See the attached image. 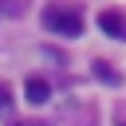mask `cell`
Returning a JSON list of instances; mask_svg holds the SVG:
<instances>
[{
  "label": "cell",
  "mask_w": 126,
  "mask_h": 126,
  "mask_svg": "<svg viewBox=\"0 0 126 126\" xmlns=\"http://www.w3.org/2000/svg\"><path fill=\"white\" fill-rule=\"evenodd\" d=\"M8 106H12V94H8V87H0V114H8Z\"/></svg>",
  "instance_id": "cell-5"
},
{
  "label": "cell",
  "mask_w": 126,
  "mask_h": 126,
  "mask_svg": "<svg viewBox=\"0 0 126 126\" xmlns=\"http://www.w3.org/2000/svg\"><path fill=\"white\" fill-rule=\"evenodd\" d=\"M43 28L51 35H63V39H75L83 35V16L75 8H63V4H47L43 8Z\"/></svg>",
  "instance_id": "cell-1"
},
{
  "label": "cell",
  "mask_w": 126,
  "mask_h": 126,
  "mask_svg": "<svg viewBox=\"0 0 126 126\" xmlns=\"http://www.w3.org/2000/svg\"><path fill=\"white\" fill-rule=\"evenodd\" d=\"M94 75H98V79H102V83H110V87H118V83H122V75H118V71H114V67H106V63H102V59H94Z\"/></svg>",
  "instance_id": "cell-4"
},
{
  "label": "cell",
  "mask_w": 126,
  "mask_h": 126,
  "mask_svg": "<svg viewBox=\"0 0 126 126\" xmlns=\"http://www.w3.org/2000/svg\"><path fill=\"white\" fill-rule=\"evenodd\" d=\"M24 98L28 102H47L51 98V87H47V79H39V75H28V83H24Z\"/></svg>",
  "instance_id": "cell-3"
},
{
  "label": "cell",
  "mask_w": 126,
  "mask_h": 126,
  "mask_svg": "<svg viewBox=\"0 0 126 126\" xmlns=\"http://www.w3.org/2000/svg\"><path fill=\"white\" fill-rule=\"evenodd\" d=\"M98 28H102L106 35H114V39H126V16L114 12V8H106V12L98 16Z\"/></svg>",
  "instance_id": "cell-2"
}]
</instances>
